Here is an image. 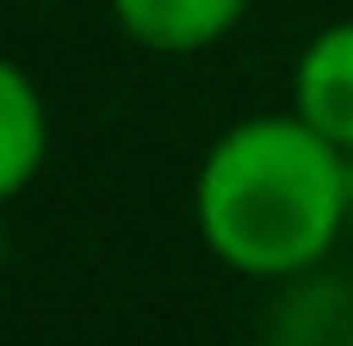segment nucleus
<instances>
[{
  "mask_svg": "<svg viewBox=\"0 0 353 346\" xmlns=\"http://www.w3.org/2000/svg\"><path fill=\"white\" fill-rule=\"evenodd\" d=\"M192 223L242 279H292L347 229V161L292 105L230 124L192 173Z\"/></svg>",
  "mask_w": 353,
  "mask_h": 346,
  "instance_id": "nucleus-1",
  "label": "nucleus"
},
{
  "mask_svg": "<svg viewBox=\"0 0 353 346\" xmlns=\"http://www.w3.org/2000/svg\"><path fill=\"white\" fill-rule=\"evenodd\" d=\"M292 111L323 130L335 149H353V19L323 25L292 62Z\"/></svg>",
  "mask_w": 353,
  "mask_h": 346,
  "instance_id": "nucleus-2",
  "label": "nucleus"
},
{
  "mask_svg": "<svg viewBox=\"0 0 353 346\" xmlns=\"http://www.w3.org/2000/svg\"><path fill=\"white\" fill-rule=\"evenodd\" d=\"M105 6L112 25L155 56H199L254 12V0H105Z\"/></svg>",
  "mask_w": 353,
  "mask_h": 346,
  "instance_id": "nucleus-3",
  "label": "nucleus"
},
{
  "mask_svg": "<svg viewBox=\"0 0 353 346\" xmlns=\"http://www.w3.org/2000/svg\"><path fill=\"white\" fill-rule=\"evenodd\" d=\"M50 161V105H43V87L12 62L0 56V204L19 198Z\"/></svg>",
  "mask_w": 353,
  "mask_h": 346,
  "instance_id": "nucleus-4",
  "label": "nucleus"
},
{
  "mask_svg": "<svg viewBox=\"0 0 353 346\" xmlns=\"http://www.w3.org/2000/svg\"><path fill=\"white\" fill-rule=\"evenodd\" d=\"M341 161H347V217H353V149H341Z\"/></svg>",
  "mask_w": 353,
  "mask_h": 346,
  "instance_id": "nucleus-5",
  "label": "nucleus"
}]
</instances>
